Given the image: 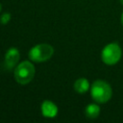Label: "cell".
Masks as SVG:
<instances>
[{"mask_svg":"<svg viewBox=\"0 0 123 123\" xmlns=\"http://www.w3.org/2000/svg\"><path fill=\"white\" fill-rule=\"evenodd\" d=\"M90 94L96 103H107L112 96V89L109 83L104 80H96L91 85Z\"/></svg>","mask_w":123,"mask_h":123,"instance_id":"6da1fadb","label":"cell"},{"mask_svg":"<svg viewBox=\"0 0 123 123\" xmlns=\"http://www.w3.org/2000/svg\"><path fill=\"white\" fill-rule=\"evenodd\" d=\"M35 76V66L29 61H24L17 64L14 69V78L20 85H27Z\"/></svg>","mask_w":123,"mask_h":123,"instance_id":"7a4b0ae2","label":"cell"},{"mask_svg":"<svg viewBox=\"0 0 123 123\" xmlns=\"http://www.w3.org/2000/svg\"><path fill=\"white\" fill-rule=\"evenodd\" d=\"M121 55L122 51L119 44L116 42H111L103 48L101 52V59L104 63L108 65H113L120 61Z\"/></svg>","mask_w":123,"mask_h":123,"instance_id":"3957f363","label":"cell"},{"mask_svg":"<svg viewBox=\"0 0 123 123\" xmlns=\"http://www.w3.org/2000/svg\"><path fill=\"white\" fill-rule=\"evenodd\" d=\"M54 54V48L47 43H40L35 45L29 51V58L36 62H42L49 60Z\"/></svg>","mask_w":123,"mask_h":123,"instance_id":"277c9868","label":"cell"},{"mask_svg":"<svg viewBox=\"0 0 123 123\" xmlns=\"http://www.w3.org/2000/svg\"><path fill=\"white\" fill-rule=\"evenodd\" d=\"M19 51L16 48L11 47L10 49H8L5 55V67L9 70L12 69L19 61Z\"/></svg>","mask_w":123,"mask_h":123,"instance_id":"5b68a950","label":"cell"},{"mask_svg":"<svg viewBox=\"0 0 123 123\" xmlns=\"http://www.w3.org/2000/svg\"><path fill=\"white\" fill-rule=\"evenodd\" d=\"M41 112L44 117L53 118L58 113V108L53 102L49 100H45L41 104Z\"/></svg>","mask_w":123,"mask_h":123,"instance_id":"8992f818","label":"cell"},{"mask_svg":"<svg viewBox=\"0 0 123 123\" xmlns=\"http://www.w3.org/2000/svg\"><path fill=\"white\" fill-rule=\"evenodd\" d=\"M89 88V82L86 78H80L74 83V89L78 93H86Z\"/></svg>","mask_w":123,"mask_h":123,"instance_id":"52a82bcc","label":"cell"},{"mask_svg":"<svg viewBox=\"0 0 123 123\" xmlns=\"http://www.w3.org/2000/svg\"><path fill=\"white\" fill-rule=\"evenodd\" d=\"M85 114L90 119L97 118L100 114V107L97 104H88L85 109Z\"/></svg>","mask_w":123,"mask_h":123,"instance_id":"ba28073f","label":"cell"},{"mask_svg":"<svg viewBox=\"0 0 123 123\" xmlns=\"http://www.w3.org/2000/svg\"><path fill=\"white\" fill-rule=\"evenodd\" d=\"M11 19V14L10 13H4L2 16H1V22L2 24H7Z\"/></svg>","mask_w":123,"mask_h":123,"instance_id":"9c48e42d","label":"cell"},{"mask_svg":"<svg viewBox=\"0 0 123 123\" xmlns=\"http://www.w3.org/2000/svg\"><path fill=\"white\" fill-rule=\"evenodd\" d=\"M121 23H122V25H123V12H122V14H121Z\"/></svg>","mask_w":123,"mask_h":123,"instance_id":"30bf717a","label":"cell"},{"mask_svg":"<svg viewBox=\"0 0 123 123\" xmlns=\"http://www.w3.org/2000/svg\"><path fill=\"white\" fill-rule=\"evenodd\" d=\"M119 1H120V3H121V4L123 5V0H119Z\"/></svg>","mask_w":123,"mask_h":123,"instance_id":"8fae6325","label":"cell"},{"mask_svg":"<svg viewBox=\"0 0 123 123\" xmlns=\"http://www.w3.org/2000/svg\"><path fill=\"white\" fill-rule=\"evenodd\" d=\"M0 11H1V4H0Z\"/></svg>","mask_w":123,"mask_h":123,"instance_id":"7c38bea8","label":"cell"}]
</instances>
